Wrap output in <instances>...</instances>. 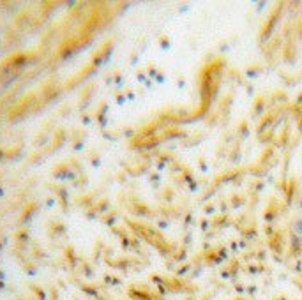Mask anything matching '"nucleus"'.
<instances>
[{
	"label": "nucleus",
	"instance_id": "1",
	"mask_svg": "<svg viewBox=\"0 0 302 300\" xmlns=\"http://www.w3.org/2000/svg\"><path fill=\"white\" fill-rule=\"evenodd\" d=\"M295 228H297V231H299V233H302V221H299V223L295 224Z\"/></svg>",
	"mask_w": 302,
	"mask_h": 300
}]
</instances>
